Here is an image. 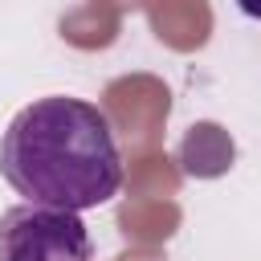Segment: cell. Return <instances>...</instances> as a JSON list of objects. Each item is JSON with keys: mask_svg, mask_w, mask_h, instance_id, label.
Masks as SVG:
<instances>
[{"mask_svg": "<svg viewBox=\"0 0 261 261\" xmlns=\"http://www.w3.org/2000/svg\"><path fill=\"white\" fill-rule=\"evenodd\" d=\"M0 175L24 200L86 212L118 196L122 155L94 102L53 94L12 114L0 139Z\"/></svg>", "mask_w": 261, "mask_h": 261, "instance_id": "cell-1", "label": "cell"}, {"mask_svg": "<svg viewBox=\"0 0 261 261\" xmlns=\"http://www.w3.org/2000/svg\"><path fill=\"white\" fill-rule=\"evenodd\" d=\"M90 228L77 212L24 200L0 212V261H90Z\"/></svg>", "mask_w": 261, "mask_h": 261, "instance_id": "cell-2", "label": "cell"}, {"mask_svg": "<svg viewBox=\"0 0 261 261\" xmlns=\"http://www.w3.org/2000/svg\"><path fill=\"white\" fill-rule=\"evenodd\" d=\"M237 8L245 16H253V20H261V0H237Z\"/></svg>", "mask_w": 261, "mask_h": 261, "instance_id": "cell-3", "label": "cell"}]
</instances>
